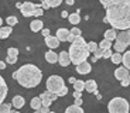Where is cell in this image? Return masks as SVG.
I'll return each mask as SVG.
<instances>
[{
	"label": "cell",
	"instance_id": "1",
	"mask_svg": "<svg viewBox=\"0 0 130 113\" xmlns=\"http://www.w3.org/2000/svg\"><path fill=\"white\" fill-rule=\"evenodd\" d=\"M106 9L105 23H109L113 30H130V0H101Z\"/></svg>",
	"mask_w": 130,
	"mask_h": 113
},
{
	"label": "cell",
	"instance_id": "2",
	"mask_svg": "<svg viewBox=\"0 0 130 113\" xmlns=\"http://www.w3.org/2000/svg\"><path fill=\"white\" fill-rule=\"evenodd\" d=\"M13 79H16L23 88H36L37 85L41 84L42 79V72L40 71L36 65L26 64L20 67L17 71L13 72Z\"/></svg>",
	"mask_w": 130,
	"mask_h": 113
},
{
	"label": "cell",
	"instance_id": "3",
	"mask_svg": "<svg viewBox=\"0 0 130 113\" xmlns=\"http://www.w3.org/2000/svg\"><path fill=\"white\" fill-rule=\"evenodd\" d=\"M69 58H71V62L74 65H81L84 62H86L89 57V48H88V42L84 40V37H78V38L75 40L71 45H69Z\"/></svg>",
	"mask_w": 130,
	"mask_h": 113
},
{
	"label": "cell",
	"instance_id": "4",
	"mask_svg": "<svg viewBox=\"0 0 130 113\" xmlns=\"http://www.w3.org/2000/svg\"><path fill=\"white\" fill-rule=\"evenodd\" d=\"M109 113H130L129 102L123 98H113L107 105Z\"/></svg>",
	"mask_w": 130,
	"mask_h": 113
},
{
	"label": "cell",
	"instance_id": "5",
	"mask_svg": "<svg viewBox=\"0 0 130 113\" xmlns=\"http://www.w3.org/2000/svg\"><path fill=\"white\" fill-rule=\"evenodd\" d=\"M65 88L64 79H62L59 75H51V76L47 79V90L51 92V93L57 95L58 96L61 93V90Z\"/></svg>",
	"mask_w": 130,
	"mask_h": 113
},
{
	"label": "cell",
	"instance_id": "6",
	"mask_svg": "<svg viewBox=\"0 0 130 113\" xmlns=\"http://www.w3.org/2000/svg\"><path fill=\"white\" fill-rule=\"evenodd\" d=\"M38 9L37 7V4L34 3H30V2H27V3H23L21 4V9H20V11H21V14H23L24 17H31L36 14V10Z\"/></svg>",
	"mask_w": 130,
	"mask_h": 113
},
{
	"label": "cell",
	"instance_id": "7",
	"mask_svg": "<svg viewBox=\"0 0 130 113\" xmlns=\"http://www.w3.org/2000/svg\"><path fill=\"white\" fill-rule=\"evenodd\" d=\"M7 93H9L7 84H6V81L3 79V76L0 75V106L3 105V100L7 98Z\"/></svg>",
	"mask_w": 130,
	"mask_h": 113
},
{
	"label": "cell",
	"instance_id": "8",
	"mask_svg": "<svg viewBox=\"0 0 130 113\" xmlns=\"http://www.w3.org/2000/svg\"><path fill=\"white\" fill-rule=\"evenodd\" d=\"M116 41H119V42H122V44H124L126 47H127V45H130V30H126V31L117 33Z\"/></svg>",
	"mask_w": 130,
	"mask_h": 113
},
{
	"label": "cell",
	"instance_id": "9",
	"mask_svg": "<svg viewBox=\"0 0 130 113\" xmlns=\"http://www.w3.org/2000/svg\"><path fill=\"white\" fill-rule=\"evenodd\" d=\"M129 69H126L124 67H120V68H116V71H115V78L116 79H119V81H124V79H127L129 78Z\"/></svg>",
	"mask_w": 130,
	"mask_h": 113
},
{
	"label": "cell",
	"instance_id": "10",
	"mask_svg": "<svg viewBox=\"0 0 130 113\" xmlns=\"http://www.w3.org/2000/svg\"><path fill=\"white\" fill-rule=\"evenodd\" d=\"M69 34H71V31H69L68 28H58L57 30V38L59 40V42H65V41H68V38H69Z\"/></svg>",
	"mask_w": 130,
	"mask_h": 113
},
{
	"label": "cell",
	"instance_id": "11",
	"mask_svg": "<svg viewBox=\"0 0 130 113\" xmlns=\"http://www.w3.org/2000/svg\"><path fill=\"white\" fill-rule=\"evenodd\" d=\"M58 62L61 67H68L71 64V58H69V54L67 51H62L59 52V57H58Z\"/></svg>",
	"mask_w": 130,
	"mask_h": 113
},
{
	"label": "cell",
	"instance_id": "12",
	"mask_svg": "<svg viewBox=\"0 0 130 113\" xmlns=\"http://www.w3.org/2000/svg\"><path fill=\"white\" fill-rule=\"evenodd\" d=\"M75 69H76V72H78V74H81V75H86V74H89V72L92 71V67H91V64H89V62L86 61V62H84V64L78 65V67L75 68Z\"/></svg>",
	"mask_w": 130,
	"mask_h": 113
},
{
	"label": "cell",
	"instance_id": "13",
	"mask_svg": "<svg viewBox=\"0 0 130 113\" xmlns=\"http://www.w3.org/2000/svg\"><path fill=\"white\" fill-rule=\"evenodd\" d=\"M85 90L89 93H98V84L93 79H89V81L85 82Z\"/></svg>",
	"mask_w": 130,
	"mask_h": 113
},
{
	"label": "cell",
	"instance_id": "14",
	"mask_svg": "<svg viewBox=\"0 0 130 113\" xmlns=\"http://www.w3.org/2000/svg\"><path fill=\"white\" fill-rule=\"evenodd\" d=\"M30 28L34 33L42 31V30H44V23H42L41 20H32V21L30 23Z\"/></svg>",
	"mask_w": 130,
	"mask_h": 113
},
{
	"label": "cell",
	"instance_id": "15",
	"mask_svg": "<svg viewBox=\"0 0 130 113\" xmlns=\"http://www.w3.org/2000/svg\"><path fill=\"white\" fill-rule=\"evenodd\" d=\"M45 45L48 47V48L54 50V48H57V47L59 45V40L57 38V37L50 36V37H47V38H45Z\"/></svg>",
	"mask_w": 130,
	"mask_h": 113
},
{
	"label": "cell",
	"instance_id": "16",
	"mask_svg": "<svg viewBox=\"0 0 130 113\" xmlns=\"http://www.w3.org/2000/svg\"><path fill=\"white\" fill-rule=\"evenodd\" d=\"M58 57L59 55L57 54V52H54L52 50L45 52V59H47V62H50V64H57V62H58Z\"/></svg>",
	"mask_w": 130,
	"mask_h": 113
},
{
	"label": "cell",
	"instance_id": "17",
	"mask_svg": "<svg viewBox=\"0 0 130 113\" xmlns=\"http://www.w3.org/2000/svg\"><path fill=\"white\" fill-rule=\"evenodd\" d=\"M11 105H13L16 109H21V107L24 106V98L20 96V95H16V96L13 98V100H11Z\"/></svg>",
	"mask_w": 130,
	"mask_h": 113
},
{
	"label": "cell",
	"instance_id": "18",
	"mask_svg": "<svg viewBox=\"0 0 130 113\" xmlns=\"http://www.w3.org/2000/svg\"><path fill=\"white\" fill-rule=\"evenodd\" d=\"M116 38H117V33H116V30H113V28H110V30H106L105 31V40H107V41H116Z\"/></svg>",
	"mask_w": 130,
	"mask_h": 113
},
{
	"label": "cell",
	"instance_id": "19",
	"mask_svg": "<svg viewBox=\"0 0 130 113\" xmlns=\"http://www.w3.org/2000/svg\"><path fill=\"white\" fill-rule=\"evenodd\" d=\"M68 20H69V23H71V24H74V26H76V24H78V23L81 21V16H79V10H76L75 13L69 14Z\"/></svg>",
	"mask_w": 130,
	"mask_h": 113
},
{
	"label": "cell",
	"instance_id": "20",
	"mask_svg": "<svg viewBox=\"0 0 130 113\" xmlns=\"http://www.w3.org/2000/svg\"><path fill=\"white\" fill-rule=\"evenodd\" d=\"M30 106H31L34 110H40V109L42 107V102H41V99H40V98H32L31 102H30Z\"/></svg>",
	"mask_w": 130,
	"mask_h": 113
},
{
	"label": "cell",
	"instance_id": "21",
	"mask_svg": "<svg viewBox=\"0 0 130 113\" xmlns=\"http://www.w3.org/2000/svg\"><path fill=\"white\" fill-rule=\"evenodd\" d=\"M10 34H11V27H2L0 28V40H3V38H9Z\"/></svg>",
	"mask_w": 130,
	"mask_h": 113
},
{
	"label": "cell",
	"instance_id": "22",
	"mask_svg": "<svg viewBox=\"0 0 130 113\" xmlns=\"http://www.w3.org/2000/svg\"><path fill=\"white\" fill-rule=\"evenodd\" d=\"M38 98H40V99H41V102H42V106H45V107H50V106H51V105H52V100L50 99L48 96H47V93H45V92H44V93H41V95H40Z\"/></svg>",
	"mask_w": 130,
	"mask_h": 113
},
{
	"label": "cell",
	"instance_id": "23",
	"mask_svg": "<svg viewBox=\"0 0 130 113\" xmlns=\"http://www.w3.org/2000/svg\"><path fill=\"white\" fill-rule=\"evenodd\" d=\"M65 113H85V112H84V109H82V107L72 105V106H68L67 109H65Z\"/></svg>",
	"mask_w": 130,
	"mask_h": 113
},
{
	"label": "cell",
	"instance_id": "24",
	"mask_svg": "<svg viewBox=\"0 0 130 113\" xmlns=\"http://www.w3.org/2000/svg\"><path fill=\"white\" fill-rule=\"evenodd\" d=\"M112 47H113V44H112L110 41H107V40H102L101 42H99V48L103 50V51H106V50H110Z\"/></svg>",
	"mask_w": 130,
	"mask_h": 113
},
{
	"label": "cell",
	"instance_id": "25",
	"mask_svg": "<svg viewBox=\"0 0 130 113\" xmlns=\"http://www.w3.org/2000/svg\"><path fill=\"white\" fill-rule=\"evenodd\" d=\"M122 62H123V67L130 71V51H126L123 54V61Z\"/></svg>",
	"mask_w": 130,
	"mask_h": 113
},
{
	"label": "cell",
	"instance_id": "26",
	"mask_svg": "<svg viewBox=\"0 0 130 113\" xmlns=\"http://www.w3.org/2000/svg\"><path fill=\"white\" fill-rule=\"evenodd\" d=\"M113 48H115V51H116V52H119V54H120V52L126 51V48H127V47H126L124 44H122V42H119V41H115Z\"/></svg>",
	"mask_w": 130,
	"mask_h": 113
},
{
	"label": "cell",
	"instance_id": "27",
	"mask_svg": "<svg viewBox=\"0 0 130 113\" xmlns=\"http://www.w3.org/2000/svg\"><path fill=\"white\" fill-rule=\"evenodd\" d=\"M112 62L113 64H120L122 61H123V55L119 54V52H113V55H112Z\"/></svg>",
	"mask_w": 130,
	"mask_h": 113
},
{
	"label": "cell",
	"instance_id": "28",
	"mask_svg": "<svg viewBox=\"0 0 130 113\" xmlns=\"http://www.w3.org/2000/svg\"><path fill=\"white\" fill-rule=\"evenodd\" d=\"M74 89L76 90V92H81L82 93V90L85 89V82L84 81H76L74 84Z\"/></svg>",
	"mask_w": 130,
	"mask_h": 113
},
{
	"label": "cell",
	"instance_id": "29",
	"mask_svg": "<svg viewBox=\"0 0 130 113\" xmlns=\"http://www.w3.org/2000/svg\"><path fill=\"white\" fill-rule=\"evenodd\" d=\"M99 58H103V50H101V48H98L96 51H95L93 57H92V61H93V62H96Z\"/></svg>",
	"mask_w": 130,
	"mask_h": 113
},
{
	"label": "cell",
	"instance_id": "30",
	"mask_svg": "<svg viewBox=\"0 0 130 113\" xmlns=\"http://www.w3.org/2000/svg\"><path fill=\"white\" fill-rule=\"evenodd\" d=\"M0 113H11V103H3L0 106Z\"/></svg>",
	"mask_w": 130,
	"mask_h": 113
},
{
	"label": "cell",
	"instance_id": "31",
	"mask_svg": "<svg viewBox=\"0 0 130 113\" xmlns=\"http://www.w3.org/2000/svg\"><path fill=\"white\" fill-rule=\"evenodd\" d=\"M6 23L9 24V27H13V26H16L17 23H19V20H17L16 16H10V17L6 19Z\"/></svg>",
	"mask_w": 130,
	"mask_h": 113
},
{
	"label": "cell",
	"instance_id": "32",
	"mask_svg": "<svg viewBox=\"0 0 130 113\" xmlns=\"http://www.w3.org/2000/svg\"><path fill=\"white\" fill-rule=\"evenodd\" d=\"M17 55H19V50L17 48L10 47V48L7 50V57H14V58H17Z\"/></svg>",
	"mask_w": 130,
	"mask_h": 113
},
{
	"label": "cell",
	"instance_id": "33",
	"mask_svg": "<svg viewBox=\"0 0 130 113\" xmlns=\"http://www.w3.org/2000/svg\"><path fill=\"white\" fill-rule=\"evenodd\" d=\"M88 48H89V52H93L95 54V51L99 48V44H96L95 41H91V42H88Z\"/></svg>",
	"mask_w": 130,
	"mask_h": 113
},
{
	"label": "cell",
	"instance_id": "34",
	"mask_svg": "<svg viewBox=\"0 0 130 113\" xmlns=\"http://www.w3.org/2000/svg\"><path fill=\"white\" fill-rule=\"evenodd\" d=\"M47 3H48V7L51 9V7H58L59 4L62 3L61 0H45Z\"/></svg>",
	"mask_w": 130,
	"mask_h": 113
},
{
	"label": "cell",
	"instance_id": "35",
	"mask_svg": "<svg viewBox=\"0 0 130 113\" xmlns=\"http://www.w3.org/2000/svg\"><path fill=\"white\" fill-rule=\"evenodd\" d=\"M71 34H72V36H75L76 38H78V37H81V30H79L78 27H74V28L71 30Z\"/></svg>",
	"mask_w": 130,
	"mask_h": 113
},
{
	"label": "cell",
	"instance_id": "36",
	"mask_svg": "<svg viewBox=\"0 0 130 113\" xmlns=\"http://www.w3.org/2000/svg\"><path fill=\"white\" fill-rule=\"evenodd\" d=\"M112 55H113L112 50H106V51H103V58H112Z\"/></svg>",
	"mask_w": 130,
	"mask_h": 113
},
{
	"label": "cell",
	"instance_id": "37",
	"mask_svg": "<svg viewBox=\"0 0 130 113\" xmlns=\"http://www.w3.org/2000/svg\"><path fill=\"white\" fill-rule=\"evenodd\" d=\"M17 62V58H14V57H7L6 58V64H16Z\"/></svg>",
	"mask_w": 130,
	"mask_h": 113
},
{
	"label": "cell",
	"instance_id": "38",
	"mask_svg": "<svg viewBox=\"0 0 130 113\" xmlns=\"http://www.w3.org/2000/svg\"><path fill=\"white\" fill-rule=\"evenodd\" d=\"M45 93H47V96H48V98H50V99H51V100H52V102H54V100H57V98H58V96H57V95H54V93H51V92H48V90H47Z\"/></svg>",
	"mask_w": 130,
	"mask_h": 113
},
{
	"label": "cell",
	"instance_id": "39",
	"mask_svg": "<svg viewBox=\"0 0 130 113\" xmlns=\"http://www.w3.org/2000/svg\"><path fill=\"white\" fill-rule=\"evenodd\" d=\"M42 14H44V10H42L41 7H38V9L36 10V14H34V16H36V17H40V16H42Z\"/></svg>",
	"mask_w": 130,
	"mask_h": 113
},
{
	"label": "cell",
	"instance_id": "40",
	"mask_svg": "<svg viewBox=\"0 0 130 113\" xmlns=\"http://www.w3.org/2000/svg\"><path fill=\"white\" fill-rule=\"evenodd\" d=\"M82 93H81V92H76V90H74V98H75V99H82Z\"/></svg>",
	"mask_w": 130,
	"mask_h": 113
},
{
	"label": "cell",
	"instance_id": "41",
	"mask_svg": "<svg viewBox=\"0 0 130 113\" xmlns=\"http://www.w3.org/2000/svg\"><path fill=\"white\" fill-rule=\"evenodd\" d=\"M41 33H42V36L45 37V38H47V37H50V30H48V28H44Z\"/></svg>",
	"mask_w": 130,
	"mask_h": 113
},
{
	"label": "cell",
	"instance_id": "42",
	"mask_svg": "<svg viewBox=\"0 0 130 113\" xmlns=\"http://www.w3.org/2000/svg\"><path fill=\"white\" fill-rule=\"evenodd\" d=\"M120 84H122V86H124V88H126V86H129V85H130V82H129V78H127V79H124V81H122Z\"/></svg>",
	"mask_w": 130,
	"mask_h": 113
},
{
	"label": "cell",
	"instance_id": "43",
	"mask_svg": "<svg viewBox=\"0 0 130 113\" xmlns=\"http://www.w3.org/2000/svg\"><path fill=\"white\" fill-rule=\"evenodd\" d=\"M74 105H75V106H79V107H81V106H82V99H75Z\"/></svg>",
	"mask_w": 130,
	"mask_h": 113
},
{
	"label": "cell",
	"instance_id": "44",
	"mask_svg": "<svg viewBox=\"0 0 130 113\" xmlns=\"http://www.w3.org/2000/svg\"><path fill=\"white\" fill-rule=\"evenodd\" d=\"M40 112H41V113H50V112H51V110H50L48 107H45V106H42L41 109H40Z\"/></svg>",
	"mask_w": 130,
	"mask_h": 113
},
{
	"label": "cell",
	"instance_id": "45",
	"mask_svg": "<svg viewBox=\"0 0 130 113\" xmlns=\"http://www.w3.org/2000/svg\"><path fill=\"white\" fill-rule=\"evenodd\" d=\"M61 17H62V19H68V17H69V14L67 13V11H62V13H61Z\"/></svg>",
	"mask_w": 130,
	"mask_h": 113
},
{
	"label": "cell",
	"instance_id": "46",
	"mask_svg": "<svg viewBox=\"0 0 130 113\" xmlns=\"http://www.w3.org/2000/svg\"><path fill=\"white\" fill-rule=\"evenodd\" d=\"M0 69H6V62L0 61Z\"/></svg>",
	"mask_w": 130,
	"mask_h": 113
},
{
	"label": "cell",
	"instance_id": "47",
	"mask_svg": "<svg viewBox=\"0 0 130 113\" xmlns=\"http://www.w3.org/2000/svg\"><path fill=\"white\" fill-rule=\"evenodd\" d=\"M68 81H69V84H72V85H74L75 82H76V79H75L74 76H71V78H69V79H68Z\"/></svg>",
	"mask_w": 130,
	"mask_h": 113
},
{
	"label": "cell",
	"instance_id": "48",
	"mask_svg": "<svg viewBox=\"0 0 130 113\" xmlns=\"http://www.w3.org/2000/svg\"><path fill=\"white\" fill-rule=\"evenodd\" d=\"M67 4H69V6H72V4H74V0H67Z\"/></svg>",
	"mask_w": 130,
	"mask_h": 113
},
{
	"label": "cell",
	"instance_id": "49",
	"mask_svg": "<svg viewBox=\"0 0 130 113\" xmlns=\"http://www.w3.org/2000/svg\"><path fill=\"white\" fill-rule=\"evenodd\" d=\"M21 4H23V3H17L16 7H17V9H21Z\"/></svg>",
	"mask_w": 130,
	"mask_h": 113
},
{
	"label": "cell",
	"instance_id": "50",
	"mask_svg": "<svg viewBox=\"0 0 130 113\" xmlns=\"http://www.w3.org/2000/svg\"><path fill=\"white\" fill-rule=\"evenodd\" d=\"M2 27H3V20L0 19V28H2Z\"/></svg>",
	"mask_w": 130,
	"mask_h": 113
},
{
	"label": "cell",
	"instance_id": "51",
	"mask_svg": "<svg viewBox=\"0 0 130 113\" xmlns=\"http://www.w3.org/2000/svg\"><path fill=\"white\" fill-rule=\"evenodd\" d=\"M11 113H20L19 110H11Z\"/></svg>",
	"mask_w": 130,
	"mask_h": 113
},
{
	"label": "cell",
	"instance_id": "52",
	"mask_svg": "<svg viewBox=\"0 0 130 113\" xmlns=\"http://www.w3.org/2000/svg\"><path fill=\"white\" fill-rule=\"evenodd\" d=\"M34 113H41V112H40V110H34Z\"/></svg>",
	"mask_w": 130,
	"mask_h": 113
},
{
	"label": "cell",
	"instance_id": "53",
	"mask_svg": "<svg viewBox=\"0 0 130 113\" xmlns=\"http://www.w3.org/2000/svg\"><path fill=\"white\" fill-rule=\"evenodd\" d=\"M129 82H130V75H129Z\"/></svg>",
	"mask_w": 130,
	"mask_h": 113
},
{
	"label": "cell",
	"instance_id": "54",
	"mask_svg": "<svg viewBox=\"0 0 130 113\" xmlns=\"http://www.w3.org/2000/svg\"><path fill=\"white\" fill-rule=\"evenodd\" d=\"M50 113H55V112H50Z\"/></svg>",
	"mask_w": 130,
	"mask_h": 113
}]
</instances>
